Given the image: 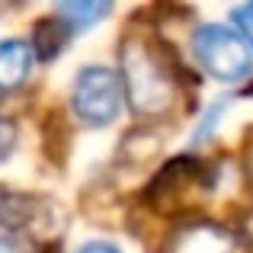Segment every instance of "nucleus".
Wrapping results in <instances>:
<instances>
[{"label":"nucleus","mask_w":253,"mask_h":253,"mask_svg":"<svg viewBox=\"0 0 253 253\" xmlns=\"http://www.w3.org/2000/svg\"><path fill=\"white\" fill-rule=\"evenodd\" d=\"M32 58H36V51L23 39L0 42V93H10L26 84V77L32 71Z\"/></svg>","instance_id":"nucleus-7"},{"label":"nucleus","mask_w":253,"mask_h":253,"mask_svg":"<svg viewBox=\"0 0 253 253\" xmlns=\"http://www.w3.org/2000/svg\"><path fill=\"white\" fill-rule=\"evenodd\" d=\"M77 253H122L116 247V244H106V241H90V244H84Z\"/></svg>","instance_id":"nucleus-12"},{"label":"nucleus","mask_w":253,"mask_h":253,"mask_svg":"<svg viewBox=\"0 0 253 253\" xmlns=\"http://www.w3.org/2000/svg\"><path fill=\"white\" fill-rule=\"evenodd\" d=\"M51 218H55V205L42 202L32 196H6L0 202V221H6L13 231H26V234H39V231H51Z\"/></svg>","instance_id":"nucleus-6"},{"label":"nucleus","mask_w":253,"mask_h":253,"mask_svg":"<svg viewBox=\"0 0 253 253\" xmlns=\"http://www.w3.org/2000/svg\"><path fill=\"white\" fill-rule=\"evenodd\" d=\"M215 186V170L199 157H176L157 173L151 183L148 199L164 215H183L205 202V196Z\"/></svg>","instance_id":"nucleus-2"},{"label":"nucleus","mask_w":253,"mask_h":253,"mask_svg":"<svg viewBox=\"0 0 253 253\" xmlns=\"http://www.w3.org/2000/svg\"><path fill=\"white\" fill-rule=\"evenodd\" d=\"M231 19H234V26H237V36L253 48V3L234 6V10H231Z\"/></svg>","instance_id":"nucleus-10"},{"label":"nucleus","mask_w":253,"mask_h":253,"mask_svg":"<svg viewBox=\"0 0 253 253\" xmlns=\"http://www.w3.org/2000/svg\"><path fill=\"white\" fill-rule=\"evenodd\" d=\"M122 86L138 116H161L179 96V81L167 51L151 36H131L122 48Z\"/></svg>","instance_id":"nucleus-1"},{"label":"nucleus","mask_w":253,"mask_h":253,"mask_svg":"<svg viewBox=\"0 0 253 253\" xmlns=\"http://www.w3.org/2000/svg\"><path fill=\"white\" fill-rule=\"evenodd\" d=\"M247 176L253 179V148H250V154H247Z\"/></svg>","instance_id":"nucleus-15"},{"label":"nucleus","mask_w":253,"mask_h":253,"mask_svg":"<svg viewBox=\"0 0 253 253\" xmlns=\"http://www.w3.org/2000/svg\"><path fill=\"white\" fill-rule=\"evenodd\" d=\"M13 148H16V128L10 119H0V164L13 154Z\"/></svg>","instance_id":"nucleus-11"},{"label":"nucleus","mask_w":253,"mask_h":253,"mask_svg":"<svg viewBox=\"0 0 253 253\" xmlns=\"http://www.w3.org/2000/svg\"><path fill=\"white\" fill-rule=\"evenodd\" d=\"M167 253H237V237L221 224H186L170 237Z\"/></svg>","instance_id":"nucleus-5"},{"label":"nucleus","mask_w":253,"mask_h":253,"mask_svg":"<svg viewBox=\"0 0 253 253\" xmlns=\"http://www.w3.org/2000/svg\"><path fill=\"white\" fill-rule=\"evenodd\" d=\"M71 29L64 26V19H42V23L36 26V39H32V51H39V58H45V61H51V58L61 55L64 42H68Z\"/></svg>","instance_id":"nucleus-9"},{"label":"nucleus","mask_w":253,"mask_h":253,"mask_svg":"<svg viewBox=\"0 0 253 253\" xmlns=\"http://www.w3.org/2000/svg\"><path fill=\"white\" fill-rule=\"evenodd\" d=\"M74 112L86 125H109L125 103L122 77L103 64H86L74 81Z\"/></svg>","instance_id":"nucleus-4"},{"label":"nucleus","mask_w":253,"mask_h":253,"mask_svg":"<svg viewBox=\"0 0 253 253\" xmlns=\"http://www.w3.org/2000/svg\"><path fill=\"white\" fill-rule=\"evenodd\" d=\"M0 253H23V247L13 237H0Z\"/></svg>","instance_id":"nucleus-13"},{"label":"nucleus","mask_w":253,"mask_h":253,"mask_svg":"<svg viewBox=\"0 0 253 253\" xmlns=\"http://www.w3.org/2000/svg\"><path fill=\"white\" fill-rule=\"evenodd\" d=\"M106 13H109V3H106V0H68V3L58 6L55 16L64 19L68 29H90Z\"/></svg>","instance_id":"nucleus-8"},{"label":"nucleus","mask_w":253,"mask_h":253,"mask_svg":"<svg viewBox=\"0 0 253 253\" xmlns=\"http://www.w3.org/2000/svg\"><path fill=\"white\" fill-rule=\"evenodd\" d=\"M244 237H247V241L253 244V211H250L247 218H244Z\"/></svg>","instance_id":"nucleus-14"},{"label":"nucleus","mask_w":253,"mask_h":253,"mask_svg":"<svg viewBox=\"0 0 253 253\" xmlns=\"http://www.w3.org/2000/svg\"><path fill=\"white\" fill-rule=\"evenodd\" d=\"M192 51H196L202 71L211 74L215 81L237 84L244 77H250L253 71L250 45L228 26H218V23L199 26L196 36H192Z\"/></svg>","instance_id":"nucleus-3"},{"label":"nucleus","mask_w":253,"mask_h":253,"mask_svg":"<svg viewBox=\"0 0 253 253\" xmlns=\"http://www.w3.org/2000/svg\"><path fill=\"white\" fill-rule=\"evenodd\" d=\"M42 253H58V250H55V247H45V250H42Z\"/></svg>","instance_id":"nucleus-16"}]
</instances>
